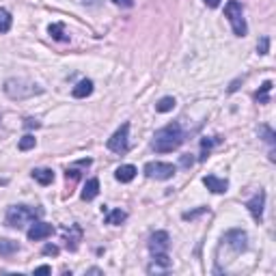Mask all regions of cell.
<instances>
[{
    "instance_id": "6da1fadb",
    "label": "cell",
    "mask_w": 276,
    "mask_h": 276,
    "mask_svg": "<svg viewBox=\"0 0 276 276\" xmlns=\"http://www.w3.org/2000/svg\"><path fill=\"white\" fill-rule=\"evenodd\" d=\"M183 142V132L179 123H169L167 127H162L153 136V149L158 153H171Z\"/></svg>"
},
{
    "instance_id": "7a4b0ae2",
    "label": "cell",
    "mask_w": 276,
    "mask_h": 276,
    "mask_svg": "<svg viewBox=\"0 0 276 276\" xmlns=\"http://www.w3.org/2000/svg\"><path fill=\"white\" fill-rule=\"evenodd\" d=\"M43 216V209L39 207H30V205H13L7 212V225L13 229H24Z\"/></svg>"
},
{
    "instance_id": "3957f363",
    "label": "cell",
    "mask_w": 276,
    "mask_h": 276,
    "mask_svg": "<svg viewBox=\"0 0 276 276\" xmlns=\"http://www.w3.org/2000/svg\"><path fill=\"white\" fill-rule=\"evenodd\" d=\"M43 89L37 86L35 82H28V80H15L11 78L5 82V93L11 97V99H26V97H32V95H39Z\"/></svg>"
},
{
    "instance_id": "277c9868",
    "label": "cell",
    "mask_w": 276,
    "mask_h": 276,
    "mask_svg": "<svg viewBox=\"0 0 276 276\" xmlns=\"http://www.w3.org/2000/svg\"><path fill=\"white\" fill-rule=\"evenodd\" d=\"M225 15L231 22V28L237 37H246L248 26H246V20H244V11H242V5L237 0H229L227 7H225Z\"/></svg>"
},
{
    "instance_id": "5b68a950",
    "label": "cell",
    "mask_w": 276,
    "mask_h": 276,
    "mask_svg": "<svg viewBox=\"0 0 276 276\" xmlns=\"http://www.w3.org/2000/svg\"><path fill=\"white\" fill-rule=\"evenodd\" d=\"M175 169L171 162H149L145 164V175L149 179H171L175 175Z\"/></svg>"
},
{
    "instance_id": "8992f818",
    "label": "cell",
    "mask_w": 276,
    "mask_h": 276,
    "mask_svg": "<svg viewBox=\"0 0 276 276\" xmlns=\"http://www.w3.org/2000/svg\"><path fill=\"white\" fill-rule=\"evenodd\" d=\"M127 138H130V125L123 123L113 136L108 138V149L115 151V153H125L127 147H130V140Z\"/></svg>"
},
{
    "instance_id": "52a82bcc",
    "label": "cell",
    "mask_w": 276,
    "mask_h": 276,
    "mask_svg": "<svg viewBox=\"0 0 276 276\" xmlns=\"http://www.w3.org/2000/svg\"><path fill=\"white\" fill-rule=\"evenodd\" d=\"M223 242H227L233 252H242V250H246V246H248L246 244L248 235H246V231H242V229H231L229 233L223 237Z\"/></svg>"
},
{
    "instance_id": "ba28073f",
    "label": "cell",
    "mask_w": 276,
    "mask_h": 276,
    "mask_svg": "<svg viewBox=\"0 0 276 276\" xmlns=\"http://www.w3.org/2000/svg\"><path fill=\"white\" fill-rule=\"evenodd\" d=\"M52 233H54V227H52V225L37 220V223H32V227L28 229V240H30V242H41V240L50 237Z\"/></svg>"
},
{
    "instance_id": "9c48e42d",
    "label": "cell",
    "mask_w": 276,
    "mask_h": 276,
    "mask_svg": "<svg viewBox=\"0 0 276 276\" xmlns=\"http://www.w3.org/2000/svg\"><path fill=\"white\" fill-rule=\"evenodd\" d=\"M149 250L151 255H160V252L169 250V233L167 231H156L149 240Z\"/></svg>"
},
{
    "instance_id": "30bf717a",
    "label": "cell",
    "mask_w": 276,
    "mask_h": 276,
    "mask_svg": "<svg viewBox=\"0 0 276 276\" xmlns=\"http://www.w3.org/2000/svg\"><path fill=\"white\" fill-rule=\"evenodd\" d=\"M263 205H266V192H263V190H259V194H255L246 203L248 212L252 214V218H255L257 223H261V218H263Z\"/></svg>"
},
{
    "instance_id": "8fae6325",
    "label": "cell",
    "mask_w": 276,
    "mask_h": 276,
    "mask_svg": "<svg viewBox=\"0 0 276 276\" xmlns=\"http://www.w3.org/2000/svg\"><path fill=\"white\" fill-rule=\"evenodd\" d=\"M203 183L207 186V190H212L214 194H223V192H227V188H229V181L216 177V175H207V177H203Z\"/></svg>"
},
{
    "instance_id": "7c38bea8",
    "label": "cell",
    "mask_w": 276,
    "mask_h": 276,
    "mask_svg": "<svg viewBox=\"0 0 276 276\" xmlns=\"http://www.w3.org/2000/svg\"><path fill=\"white\" fill-rule=\"evenodd\" d=\"M136 167H132V164H123V167H119L117 171H115V177H117V181H121V183H130L132 179L136 177Z\"/></svg>"
},
{
    "instance_id": "4fadbf2b",
    "label": "cell",
    "mask_w": 276,
    "mask_h": 276,
    "mask_svg": "<svg viewBox=\"0 0 276 276\" xmlns=\"http://www.w3.org/2000/svg\"><path fill=\"white\" fill-rule=\"evenodd\" d=\"M91 93H93V82L91 80H80L78 84L73 86V91H71V95L76 99H84V97H89Z\"/></svg>"
},
{
    "instance_id": "5bb4252c",
    "label": "cell",
    "mask_w": 276,
    "mask_h": 276,
    "mask_svg": "<svg viewBox=\"0 0 276 276\" xmlns=\"http://www.w3.org/2000/svg\"><path fill=\"white\" fill-rule=\"evenodd\" d=\"M127 220V212H123V209H110V212H106V225H121Z\"/></svg>"
},
{
    "instance_id": "9a60e30c",
    "label": "cell",
    "mask_w": 276,
    "mask_h": 276,
    "mask_svg": "<svg viewBox=\"0 0 276 276\" xmlns=\"http://www.w3.org/2000/svg\"><path fill=\"white\" fill-rule=\"evenodd\" d=\"M97 194H99V179H97V177H93V179L86 181L84 190H82V198H84V201H93V198H95Z\"/></svg>"
},
{
    "instance_id": "2e32d148",
    "label": "cell",
    "mask_w": 276,
    "mask_h": 276,
    "mask_svg": "<svg viewBox=\"0 0 276 276\" xmlns=\"http://www.w3.org/2000/svg\"><path fill=\"white\" fill-rule=\"evenodd\" d=\"M32 177H35V181H39L41 186H50L54 181V171H50V169H35V171H32Z\"/></svg>"
},
{
    "instance_id": "e0dca14e",
    "label": "cell",
    "mask_w": 276,
    "mask_h": 276,
    "mask_svg": "<svg viewBox=\"0 0 276 276\" xmlns=\"http://www.w3.org/2000/svg\"><path fill=\"white\" fill-rule=\"evenodd\" d=\"M177 106V102H175V97H162L160 102L156 104V110L158 113H171V110Z\"/></svg>"
},
{
    "instance_id": "ac0fdd59",
    "label": "cell",
    "mask_w": 276,
    "mask_h": 276,
    "mask_svg": "<svg viewBox=\"0 0 276 276\" xmlns=\"http://www.w3.org/2000/svg\"><path fill=\"white\" fill-rule=\"evenodd\" d=\"M17 248H20V244L13 240H0V255H13Z\"/></svg>"
},
{
    "instance_id": "d6986e66",
    "label": "cell",
    "mask_w": 276,
    "mask_h": 276,
    "mask_svg": "<svg viewBox=\"0 0 276 276\" xmlns=\"http://www.w3.org/2000/svg\"><path fill=\"white\" fill-rule=\"evenodd\" d=\"M48 32H50V37H52V39H57V41H67V39H69L67 35H65L63 24H50Z\"/></svg>"
},
{
    "instance_id": "ffe728a7",
    "label": "cell",
    "mask_w": 276,
    "mask_h": 276,
    "mask_svg": "<svg viewBox=\"0 0 276 276\" xmlns=\"http://www.w3.org/2000/svg\"><path fill=\"white\" fill-rule=\"evenodd\" d=\"M11 24H13L11 13H9L7 9H0V32H9L11 30Z\"/></svg>"
},
{
    "instance_id": "44dd1931",
    "label": "cell",
    "mask_w": 276,
    "mask_h": 276,
    "mask_svg": "<svg viewBox=\"0 0 276 276\" xmlns=\"http://www.w3.org/2000/svg\"><path fill=\"white\" fill-rule=\"evenodd\" d=\"M272 91V82L268 80V82H263V86H261V91H257V102H261V104H268L270 102V97H268V93Z\"/></svg>"
},
{
    "instance_id": "7402d4cb",
    "label": "cell",
    "mask_w": 276,
    "mask_h": 276,
    "mask_svg": "<svg viewBox=\"0 0 276 276\" xmlns=\"http://www.w3.org/2000/svg\"><path fill=\"white\" fill-rule=\"evenodd\" d=\"M37 145V138L35 136H30V134H26V136H22L20 138V151H28V149H32V147H35Z\"/></svg>"
},
{
    "instance_id": "603a6c76",
    "label": "cell",
    "mask_w": 276,
    "mask_h": 276,
    "mask_svg": "<svg viewBox=\"0 0 276 276\" xmlns=\"http://www.w3.org/2000/svg\"><path fill=\"white\" fill-rule=\"evenodd\" d=\"M268 48H270V39H268V37H261V41H259V46H257L259 54H268Z\"/></svg>"
},
{
    "instance_id": "cb8c5ba5",
    "label": "cell",
    "mask_w": 276,
    "mask_h": 276,
    "mask_svg": "<svg viewBox=\"0 0 276 276\" xmlns=\"http://www.w3.org/2000/svg\"><path fill=\"white\" fill-rule=\"evenodd\" d=\"M43 255H54V257H57V255H59V246L46 244V246H43Z\"/></svg>"
},
{
    "instance_id": "d4e9b609",
    "label": "cell",
    "mask_w": 276,
    "mask_h": 276,
    "mask_svg": "<svg viewBox=\"0 0 276 276\" xmlns=\"http://www.w3.org/2000/svg\"><path fill=\"white\" fill-rule=\"evenodd\" d=\"M261 132L266 134V142H270V145H274V132L270 127H261Z\"/></svg>"
},
{
    "instance_id": "484cf974",
    "label": "cell",
    "mask_w": 276,
    "mask_h": 276,
    "mask_svg": "<svg viewBox=\"0 0 276 276\" xmlns=\"http://www.w3.org/2000/svg\"><path fill=\"white\" fill-rule=\"evenodd\" d=\"M115 5H119V7H125V9H130V7H134V0H113Z\"/></svg>"
},
{
    "instance_id": "4316f807",
    "label": "cell",
    "mask_w": 276,
    "mask_h": 276,
    "mask_svg": "<svg viewBox=\"0 0 276 276\" xmlns=\"http://www.w3.org/2000/svg\"><path fill=\"white\" fill-rule=\"evenodd\" d=\"M203 212H207V209H205V207H201V209H196V212H192V214H183V218H186V220H190V218H196L198 214H203Z\"/></svg>"
},
{
    "instance_id": "83f0119b",
    "label": "cell",
    "mask_w": 276,
    "mask_h": 276,
    "mask_svg": "<svg viewBox=\"0 0 276 276\" xmlns=\"http://www.w3.org/2000/svg\"><path fill=\"white\" fill-rule=\"evenodd\" d=\"M203 3H205L209 9H216V7H220V3H223V0H203Z\"/></svg>"
},
{
    "instance_id": "f1b7e54d",
    "label": "cell",
    "mask_w": 276,
    "mask_h": 276,
    "mask_svg": "<svg viewBox=\"0 0 276 276\" xmlns=\"http://www.w3.org/2000/svg\"><path fill=\"white\" fill-rule=\"evenodd\" d=\"M50 272H52L50 266H39V268L35 270V274H50Z\"/></svg>"
},
{
    "instance_id": "f546056e",
    "label": "cell",
    "mask_w": 276,
    "mask_h": 276,
    "mask_svg": "<svg viewBox=\"0 0 276 276\" xmlns=\"http://www.w3.org/2000/svg\"><path fill=\"white\" fill-rule=\"evenodd\" d=\"M24 125H26V127H39V121H35V119H26V121H24Z\"/></svg>"
},
{
    "instance_id": "4dcf8cb0",
    "label": "cell",
    "mask_w": 276,
    "mask_h": 276,
    "mask_svg": "<svg viewBox=\"0 0 276 276\" xmlns=\"http://www.w3.org/2000/svg\"><path fill=\"white\" fill-rule=\"evenodd\" d=\"M192 158H181V164H183V167H192Z\"/></svg>"
},
{
    "instance_id": "1f68e13d",
    "label": "cell",
    "mask_w": 276,
    "mask_h": 276,
    "mask_svg": "<svg viewBox=\"0 0 276 276\" xmlns=\"http://www.w3.org/2000/svg\"><path fill=\"white\" fill-rule=\"evenodd\" d=\"M84 3H95V0H84Z\"/></svg>"
}]
</instances>
